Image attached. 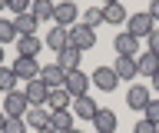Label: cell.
I'll use <instances>...</instances> for the list:
<instances>
[{
  "label": "cell",
  "mask_w": 159,
  "mask_h": 133,
  "mask_svg": "<svg viewBox=\"0 0 159 133\" xmlns=\"http://www.w3.org/2000/svg\"><path fill=\"white\" fill-rule=\"evenodd\" d=\"M70 103H73V97L66 93V87H57V90H50V97H47V110L53 113V110H70Z\"/></svg>",
  "instance_id": "cell-17"
},
{
  "label": "cell",
  "mask_w": 159,
  "mask_h": 133,
  "mask_svg": "<svg viewBox=\"0 0 159 133\" xmlns=\"http://www.w3.org/2000/svg\"><path fill=\"white\" fill-rule=\"evenodd\" d=\"M66 133H83V130H76V126H73V130H66Z\"/></svg>",
  "instance_id": "cell-39"
},
{
  "label": "cell",
  "mask_w": 159,
  "mask_h": 133,
  "mask_svg": "<svg viewBox=\"0 0 159 133\" xmlns=\"http://www.w3.org/2000/svg\"><path fill=\"white\" fill-rule=\"evenodd\" d=\"M113 70H116V77H119V80H133V77H139L136 57H116V63H113Z\"/></svg>",
  "instance_id": "cell-16"
},
{
  "label": "cell",
  "mask_w": 159,
  "mask_h": 133,
  "mask_svg": "<svg viewBox=\"0 0 159 133\" xmlns=\"http://www.w3.org/2000/svg\"><path fill=\"white\" fill-rule=\"evenodd\" d=\"M143 113H146V120H149V123H156V126H159V100H149Z\"/></svg>",
  "instance_id": "cell-30"
},
{
  "label": "cell",
  "mask_w": 159,
  "mask_h": 133,
  "mask_svg": "<svg viewBox=\"0 0 159 133\" xmlns=\"http://www.w3.org/2000/svg\"><path fill=\"white\" fill-rule=\"evenodd\" d=\"M76 20H80V7L76 3H73V0H57V7H53V23L70 30Z\"/></svg>",
  "instance_id": "cell-2"
},
{
  "label": "cell",
  "mask_w": 159,
  "mask_h": 133,
  "mask_svg": "<svg viewBox=\"0 0 159 133\" xmlns=\"http://www.w3.org/2000/svg\"><path fill=\"white\" fill-rule=\"evenodd\" d=\"M136 67H139V73H143V77H152V73L159 70V53H152V50L139 53V57H136Z\"/></svg>",
  "instance_id": "cell-23"
},
{
  "label": "cell",
  "mask_w": 159,
  "mask_h": 133,
  "mask_svg": "<svg viewBox=\"0 0 159 133\" xmlns=\"http://www.w3.org/2000/svg\"><path fill=\"white\" fill-rule=\"evenodd\" d=\"M80 23L83 27H89V30H96V27H103V7H89V10H83V17H80Z\"/></svg>",
  "instance_id": "cell-25"
},
{
  "label": "cell",
  "mask_w": 159,
  "mask_h": 133,
  "mask_svg": "<svg viewBox=\"0 0 159 133\" xmlns=\"http://www.w3.org/2000/svg\"><path fill=\"white\" fill-rule=\"evenodd\" d=\"M27 110H30V103H27V93L23 90L3 93V113L7 116H27Z\"/></svg>",
  "instance_id": "cell-4"
},
{
  "label": "cell",
  "mask_w": 159,
  "mask_h": 133,
  "mask_svg": "<svg viewBox=\"0 0 159 133\" xmlns=\"http://www.w3.org/2000/svg\"><path fill=\"white\" fill-rule=\"evenodd\" d=\"M116 113L106 110V107H99V113L93 116V126H96V133H116Z\"/></svg>",
  "instance_id": "cell-15"
},
{
  "label": "cell",
  "mask_w": 159,
  "mask_h": 133,
  "mask_svg": "<svg viewBox=\"0 0 159 133\" xmlns=\"http://www.w3.org/2000/svg\"><path fill=\"white\" fill-rule=\"evenodd\" d=\"M113 50L119 53V57H139V40L133 37V33H116V40H113Z\"/></svg>",
  "instance_id": "cell-10"
},
{
  "label": "cell",
  "mask_w": 159,
  "mask_h": 133,
  "mask_svg": "<svg viewBox=\"0 0 159 133\" xmlns=\"http://www.w3.org/2000/svg\"><path fill=\"white\" fill-rule=\"evenodd\" d=\"M10 70L17 73V80H37L40 77V63H37V57H17Z\"/></svg>",
  "instance_id": "cell-7"
},
{
  "label": "cell",
  "mask_w": 159,
  "mask_h": 133,
  "mask_svg": "<svg viewBox=\"0 0 159 133\" xmlns=\"http://www.w3.org/2000/svg\"><path fill=\"white\" fill-rule=\"evenodd\" d=\"M89 80L96 83L103 93H113V90L119 87V77H116V70H113V67H96V70L89 73Z\"/></svg>",
  "instance_id": "cell-5"
},
{
  "label": "cell",
  "mask_w": 159,
  "mask_h": 133,
  "mask_svg": "<svg viewBox=\"0 0 159 133\" xmlns=\"http://www.w3.org/2000/svg\"><path fill=\"white\" fill-rule=\"evenodd\" d=\"M103 20H106L109 27H119V23L129 20V13H126L123 3H106V7H103Z\"/></svg>",
  "instance_id": "cell-20"
},
{
  "label": "cell",
  "mask_w": 159,
  "mask_h": 133,
  "mask_svg": "<svg viewBox=\"0 0 159 133\" xmlns=\"http://www.w3.org/2000/svg\"><path fill=\"white\" fill-rule=\"evenodd\" d=\"M146 43H149V50H152V53H159V23H156V30L146 37Z\"/></svg>",
  "instance_id": "cell-32"
},
{
  "label": "cell",
  "mask_w": 159,
  "mask_h": 133,
  "mask_svg": "<svg viewBox=\"0 0 159 133\" xmlns=\"http://www.w3.org/2000/svg\"><path fill=\"white\" fill-rule=\"evenodd\" d=\"M133 133H159V126H156V123H149L146 116H143V120L133 126Z\"/></svg>",
  "instance_id": "cell-31"
},
{
  "label": "cell",
  "mask_w": 159,
  "mask_h": 133,
  "mask_svg": "<svg viewBox=\"0 0 159 133\" xmlns=\"http://www.w3.org/2000/svg\"><path fill=\"white\" fill-rule=\"evenodd\" d=\"M10 90H17V73L10 67H0V93H10Z\"/></svg>",
  "instance_id": "cell-27"
},
{
  "label": "cell",
  "mask_w": 159,
  "mask_h": 133,
  "mask_svg": "<svg viewBox=\"0 0 159 133\" xmlns=\"http://www.w3.org/2000/svg\"><path fill=\"white\" fill-rule=\"evenodd\" d=\"M106 3H123V0H106Z\"/></svg>",
  "instance_id": "cell-40"
},
{
  "label": "cell",
  "mask_w": 159,
  "mask_h": 133,
  "mask_svg": "<svg viewBox=\"0 0 159 133\" xmlns=\"http://www.w3.org/2000/svg\"><path fill=\"white\" fill-rule=\"evenodd\" d=\"M3 133H27V120H23V116H7Z\"/></svg>",
  "instance_id": "cell-28"
},
{
  "label": "cell",
  "mask_w": 159,
  "mask_h": 133,
  "mask_svg": "<svg viewBox=\"0 0 159 133\" xmlns=\"http://www.w3.org/2000/svg\"><path fill=\"white\" fill-rule=\"evenodd\" d=\"M40 50H43V40L37 33L33 37H17V57H37Z\"/></svg>",
  "instance_id": "cell-19"
},
{
  "label": "cell",
  "mask_w": 159,
  "mask_h": 133,
  "mask_svg": "<svg viewBox=\"0 0 159 133\" xmlns=\"http://www.w3.org/2000/svg\"><path fill=\"white\" fill-rule=\"evenodd\" d=\"M30 7H33V0H7V10L17 17V13H30Z\"/></svg>",
  "instance_id": "cell-29"
},
{
  "label": "cell",
  "mask_w": 159,
  "mask_h": 133,
  "mask_svg": "<svg viewBox=\"0 0 159 133\" xmlns=\"http://www.w3.org/2000/svg\"><path fill=\"white\" fill-rule=\"evenodd\" d=\"M3 10H7V0H0V17H3Z\"/></svg>",
  "instance_id": "cell-37"
},
{
  "label": "cell",
  "mask_w": 159,
  "mask_h": 133,
  "mask_svg": "<svg viewBox=\"0 0 159 133\" xmlns=\"http://www.w3.org/2000/svg\"><path fill=\"white\" fill-rule=\"evenodd\" d=\"M50 126L57 133H66V130H73L76 123H73V110H53L50 113Z\"/></svg>",
  "instance_id": "cell-22"
},
{
  "label": "cell",
  "mask_w": 159,
  "mask_h": 133,
  "mask_svg": "<svg viewBox=\"0 0 159 133\" xmlns=\"http://www.w3.org/2000/svg\"><path fill=\"white\" fill-rule=\"evenodd\" d=\"M53 7H57V0H33L30 13H33L37 20H53Z\"/></svg>",
  "instance_id": "cell-24"
},
{
  "label": "cell",
  "mask_w": 159,
  "mask_h": 133,
  "mask_svg": "<svg viewBox=\"0 0 159 133\" xmlns=\"http://www.w3.org/2000/svg\"><path fill=\"white\" fill-rule=\"evenodd\" d=\"M17 40V27H13V20H7V17H0V47H7V43Z\"/></svg>",
  "instance_id": "cell-26"
},
{
  "label": "cell",
  "mask_w": 159,
  "mask_h": 133,
  "mask_svg": "<svg viewBox=\"0 0 159 133\" xmlns=\"http://www.w3.org/2000/svg\"><path fill=\"white\" fill-rule=\"evenodd\" d=\"M47 47H50L53 53L66 50V47H70V30H66V27H57V23H53V27H50V33H47Z\"/></svg>",
  "instance_id": "cell-13"
},
{
  "label": "cell",
  "mask_w": 159,
  "mask_h": 133,
  "mask_svg": "<svg viewBox=\"0 0 159 133\" xmlns=\"http://www.w3.org/2000/svg\"><path fill=\"white\" fill-rule=\"evenodd\" d=\"M70 110H73V116H80V120H89V123H93V116L99 113V103L93 100V97H73Z\"/></svg>",
  "instance_id": "cell-6"
},
{
  "label": "cell",
  "mask_w": 159,
  "mask_h": 133,
  "mask_svg": "<svg viewBox=\"0 0 159 133\" xmlns=\"http://www.w3.org/2000/svg\"><path fill=\"white\" fill-rule=\"evenodd\" d=\"M23 93H27V103H30V107H47L50 87L37 77V80H27V90H23Z\"/></svg>",
  "instance_id": "cell-9"
},
{
  "label": "cell",
  "mask_w": 159,
  "mask_h": 133,
  "mask_svg": "<svg viewBox=\"0 0 159 133\" xmlns=\"http://www.w3.org/2000/svg\"><path fill=\"white\" fill-rule=\"evenodd\" d=\"M152 30H156V20H152V17H149L146 10H143V13H133V17L126 20V33H133L136 40H143V37H149Z\"/></svg>",
  "instance_id": "cell-3"
},
{
  "label": "cell",
  "mask_w": 159,
  "mask_h": 133,
  "mask_svg": "<svg viewBox=\"0 0 159 133\" xmlns=\"http://www.w3.org/2000/svg\"><path fill=\"white\" fill-rule=\"evenodd\" d=\"M80 57L83 53L80 50H73V47H66V50H60L57 57H53V63H57L63 73H73V70H80Z\"/></svg>",
  "instance_id": "cell-12"
},
{
  "label": "cell",
  "mask_w": 159,
  "mask_h": 133,
  "mask_svg": "<svg viewBox=\"0 0 159 133\" xmlns=\"http://www.w3.org/2000/svg\"><path fill=\"white\" fill-rule=\"evenodd\" d=\"M37 133H57V130H53V126H43V130H37Z\"/></svg>",
  "instance_id": "cell-36"
},
{
  "label": "cell",
  "mask_w": 159,
  "mask_h": 133,
  "mask_svg": "<svg viewBox=\"0 0 159 133\" xmlns=\"http://www.w3.org/2000/svg\"><path fill=\"white\" fill-rule=\"evenodd\" d=\"M149 80H152V87H156V90H159V70L152 73V77H149Z\"/></svg>",
  "instance_id": "cell-35"
},
{
  "label": "cell",
  "mask_w": 159,
  "mask_h": 133,
  "mask_svg": "<svg viewBox=\"0 0 159 133\" xmlns=\"http://www.w3.org/2000/svg\"><path fill=\"white\" fill-rule=\"evenodd\" d=\"M149 100H152V97H149V90L143 87V83H133V87L126 90V107L129 110H146Z\"/></svg>",
  "instance_id": "cell-11"
},
{
  "label": "cell",
  "mask_w": 159,
  "mask_h": 133,
  "mask_svg": "<svg viewBox=\"0 0 159 133\" xmlns=\"http://www.w3.org/2000/svg\"><path fill=\"white\" fill-rule=\"evenodd\" d=\"M0 67H3V47H0Z\"/></svg>",
  "instance_id": "cell-38"
},
{
  "label": "cell",
  "mask_w": 159,
  "mask_h": 133,
  "mask_svg": "<svg viewBox=\"0 0 159 133\" xmlns=\"http://www.w3.org/2000/svg\"><path fill=\"white\" fill-rule=\"evenodd\" d=\"M37 17H33V13H17V17H13V27H17V37H33V33H37Z\"/></svg>",
  "instance_id": "cell-21"
},
{
  "label": "cell",
  "mask_w": 159,
  "mask_h": 133,
  "mask_svg": "<svg viewBox=\"0 0 159 133\" xmlns=\"http://www.w3.org/2000/svg\"><path fill=\"white\" fill-rule=\"evenodd\" d=\"M70 47L80 53H86L96 47V30H89V27H83V23H73L70 27Z\"/></svg>",
  "instance_id": "cell-1"
},
{
  "label": "cell",
  "mask_w": 159,
  "mask_h": 133,
  "mask_svg": "<svg viewBox=\"0 0 159 133\" xmlns=\"http://www.w3.org/2000/svg\"><path fill=\"white\" fill-rule=\"evenodd\" d=\"M23 120H27L30 130H43V126H50V110L47 107H30Z\"/></svg>",
  "instance_id": "cell-18"
},
{
  "label": "cell",
  "mask_w": 159,
  "mask_h": 133,
  "mask_svg": "<svg viewBox=\"0 0 159 133\" xmlns=\"http://www.w3.org/2000/svg\"><path fill=\"white\" fill-rule=\"evenodd\" d=\"M89 73H83V70H73V73H66V93L70 97H86V90H89Z\"/></svg>",
  "instance_id": "cell-8"
},
{
  "label": "cell",
  "mask_w": 159,
  "mask_h": 133,
  "mask_svg": "<svg viewBox=\"0 0 159 133\" xmlns=\"http://www.w3.org/2000/svg\"><path fill=\"white\" fill-rule=\"evenodd\" d=\"M146 13H149V17H152V20L159 23V0H149V10H146Z\"/></svg>",
  "instance_id": "cell-33"
},
{
  "label": "cell",
  "mask_w": 159,
  "mask_h": 133,
  "mask_svg": "<svg viewBox=\"0 0 159 133\" xmlns=\"http://www.w3.org/2000/svg\"><path fill=\"white\" fill-rule=\"evenodd\" d=\"M40 80L47 83L50 90H57V87H63V83H66V73L60 70L57 63H47V67H40Z\"/></svg>",
  "instance_id": "cell-14"
},
{
  "label": "cell",
  "mask_w": 159,
  "mask_h": 133,
  "mask_svg": "<svg viewBox=\"0 0 159 133\" xmlns=\"http://www.w3.org/2000/svg\"><path fill=\"white\" fill-rule=\"evenodd\" d=\"M3 126H7V113L0 110V133H3Z\"/></svg>",
  "instance_id": "cell-34"
}]
</instances>
